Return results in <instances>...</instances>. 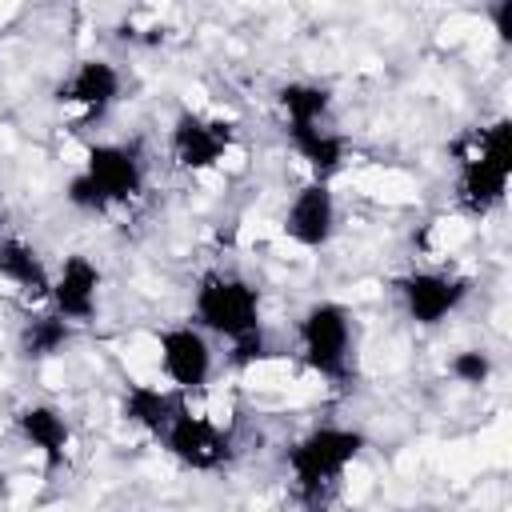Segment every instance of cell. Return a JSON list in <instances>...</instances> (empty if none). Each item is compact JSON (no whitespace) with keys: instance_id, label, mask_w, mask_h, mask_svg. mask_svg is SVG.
Listing matches in <instances>:
<instances>
[{"instance_id":"cell-1","label":"cell","mask_w":512,"mask_h":512,"mask_svg":"<svg viewBox=\"0 0 512 512\" xmlns=\"http://www.w3.org/2000/svg\"><path fill=\"white\" fill-rule=\"evenodd\" d=\"M512 180V124L500 116L484 128H472L456 144V208L468 216H488L504 204Z\"/></svg>"},{"instance_id":"cell-2","label":"cell","mask_w":512,"mask_h":512,"mask_svg":"<svg viewBox=\"0 0 512 512\" xmlns=\"http://www.w3.org/2000/svg\"><path fill=\"white\" fill-rule=\"evenodd\" d=\"M368 436L352 424H316L284 448V468L304 504H324L340 476L360 460Z\"/></svg>"},{"instance_id":"cell-3","label":"cell","mask_w":512,"mask_h":512,"mask_svg":"<svg viewBox=\"0 0 512 512\" xmlns=\"http://www.w3.org/2000/svg\"><path fill=\"white\" fill-rule=\"evenodd\" d=\"M296 348L308 372H316L328 384L352 380V356H356V316L340 300H312L296 320Z\"/></svg>"},{"instance_id":"cell-4","label":"cell","mask_w":512,"mask_h":512,"mask_svg":"<svg viewBox=\"0 0 512 512\" xmlns=\"http://www.w3.org/2000/svg\"><path fill=\"white\" fill-rule=\"evenodd\" d=\"M192 324H200L208 336H220L228 344L252 336L264 328L260 320V288L228 268L200 272L192 288Z\"/></svg>"},{"instance_id":"cell-5","label":"cell","mask_w":512,"mask_h":512,"mask_svg":"<svg viewBox=\"0 0 512 512\" xmlns=\"http://www.w3.org/2000/svg\"><path fill=\"white\" fill-rule=\"evenodd\" d=\"M392 292L400 300V312L416 328H440L448 316L460 312V304L472 292V280L444 268H412L392 284Z\"/></svg>"},{"instance_id":"cell-6","label":"cell","mask_w":512,"mask_h":512,"mask_svg":"<svg viewBox=\"0 0 512 512\" xmlns=\"http://www.w3.org/2000/svg\"><path fill=\"white\" fill-rule=\"evenodd\" d=\"M156 440L164 444V452L176 464H184L192 472H220L232 460V436L220 424H212L208 416L192 412L188 400L176 404V412L168 416V424Z\"/></svg>"},{"instance_id":"cell-7","label":"cell","mask_w":512,"mask_h":512,"mask_svg":"<svg viewBox=\"0 0 512 512\" xmlns=\"http://www.w3.org/2000/svg\"><path fill=\"white\" fill-rule=\"evenodd\" d=\"M156 352H160V372L176 392H200L212 380L216 368V352L212 340L200 324L184 320V324H168L156 332Z\"/></svg>"},{"instance_id":"cell-8","label":"cell","mask_w":512,"mask_h":512,"mask_svg":"<svg viewBox=\"0 0 512 512\" xmlns=\"http://www.w3.org/2000/svg\"><path fill=\"white\" fill-rule=\"evenodd\" d=\"M232 124L228 120H216V116H200L192 108L176 112L172 120V132H168V156L176 168L184 172H208L216 168L228 148H232Z\"/></svg>"},{"instance_id":"cell-9","label":"cell","mask_w":512,"mask_h":512,"mask_svg":"<svg viewBox=\"0 0 512 512\" xmlns=\"http://www.w3.org/2000/svg\"><path fill=\"white\" fill-rule=\"evenodd\" d=\"M80 172L100 188V196L108 200V208L128 204L144 192V160L136 144H120V140H96L84 148V164Z\"/></svg>"},{"instance_id":"cell-10","label":"cell","mask_w":512,"mask_h":512,"mask_svg":"<svg viewBox=\"0 0 512 512\" xmlns=\"http://www.w3.org/2000/svg\"><path fill=\"white\" fill-rule=\"evenodd\" d=\"M120 88H124L120 68L104 56H88L56 84V104L60 108H80V120L92 124V120L108 116V108L120 100Z\"/></svg>"},{"instance_id":"cell-11","label":"cell","mask_w":512,"mask_h":512,"mask_svg":"<svg viewBox=\"0 0 512 512\" xmlns=\"http://www.w3.org/2000/svg\"><path fill=\"white\" fill-rule=\"evenodd\" d=\"M280 232L296 248H308V252H320L336 236V196L328 180H308L292 192L280 216Z\"/></svg>"},{"instance_id":"cell-12","label":"cell","mask_w":512,"mask_h":512,"mask_svg":"<svg viewBox=\"0 0 512 512\" xmlns=\"http://www.w3.org/2000/svg\"><path fill=\"white\" fill-rule=\"evenodd\" d=\"M100 284H104V276H100L96 260L84 256V252H72V256H64L60 268L52 272L48 304H52V312H60L64 320L88 324V320L96 316V308H100Z\"/></svg>"},{"instance_id":"cell-13","label":"cell","mask_w":512,"mask_h":512,"mask_svg":"<svg viewBox=\"0 0 512 512\" xmlns=\"http://www.w3.org/2000/svg\"><path fill=\"white\" fill-rule=\"evenodd\" d=\"M12 428L16 436L40 452L44 468L56 472L68 456V444H72V428H68V416L56 408V404H44V400H32V404H20L12 412Z\"/></svg>"},{"instance_id":"cell-14","label":"cell","mask_w":512,"mask_h":512,"mask_svg":"<svg viewBox=\"0 0 512 512\" xmlns=\"http://www.w3.org/2000/svg\"><path fill=\"white\" fill-rule=\"evenodd\" d=\"M288 148L308 164L312 180H332L344 160H348V140L328 128V120H308V124H284Z\"/></svg>"},{"instance_id":"cell-15","label":"cell","mask_w":512,"mask_h":512,"mask_svg":"<svg viewBox=\"0 0 512 512\" xmlns=\"http://www.w3.org/2000/svg\"><path fill=\"white\" fill-rule=\"evenodd\" d=\"M0 280H8L28 300H48L52 268L44 264L36 244H28L12 232H0Z\"/></svg>"},{"instance_id":"cell-16","label":"cell","mask_w":512,"mask_h":512,"mask_svg":"<svg viewBox=\"0 0 512 512\" xmlns=\"http://www.w3.org/2000/svg\"><path fill=\"white\" fill-rule=\"evenodd\" d=\"M180 400H184V392H176L172 384H168V388H156V384L128 380V384H124V396H120V416H124L128 424H136L140 432L160 436Z\"/></svg>"},{"instance_id":"cell-17","label":"cell","mask_w":512,"mask_h":512,"mask_svg":"<svg viewBox=\"0 0 512 512\" xmlns=\"http://www.w3.org/2000/svg\"><path fill=\"white\" fill-rule=\"evenodd\" d=\"M72 336H76V324L72 320H64L60 312H36V316H28L20 324L16 352L24 360H52V356H60L72 344Z\"/></svg>"},{"instance_id":"cell-18","label":"cell","mask_w":512,"mask_h":512,"mask_svg":"<svg viewBox=\"0 0 512 512\" xmlns=\"http://www.w3.org/2000/svg\"><path fill=\"white\" fill-rule=\"evenodd\" d=\"M276 104L284 112V124H308V120H328L332 112V88L316 80H288L276 88Z\"/></svg>"},{"instance_id":"cell-19","label":"cell","mask_w":512,"mask_h":512,"mask_svg":"<svg viewBox=\"0 0 512 512\" xmlns=\"http://www.w3.org/2000/svg\"><path fill=\"white\" fill-rule=\"evenodd\" d=\"M492 372H496V364H492V356H488L484 348H460V352L448 356V376H452L456 384H464V388L488 384Z\"/></svg>"},{"instance_id":"cell-20","label":"cell","mask_w":512,"mask_h":512,"mask_svg":"<svg viewBox=\"0 0 512 512\" xmlns=\"http://www.w3.org/2000/svg\"><path fill=\"white\" fill-rule=\"evenodd\" d=\"M64 200H68L76 212H84V216H104V212H108V200L100 196V188H96L80 168L68 176V184H64Z\"/></svg>"},{"instance_id":"cell-21","label":"cell","mask_w":512,"mask_h":512,"mask_svg":"<svg viewBox=\"0 0 512 512\" xmlns=\"http://www.w3.org/2000/svg\"><path fill=\"white\" fill-rule=\"evenodd\" d=\"M488 24L500 44L512 40V0H488Z\"/></svg>"},{"instance_id":"cell-22","label":"cell","mask_w":512,"mask_h":512,"mask_svg":"<svg viewBox=\"0 0 512 512\" xmlns=\"http://www.w3.org/2000/svg\"><path fill=\"white\" fill-rule=\"evenodd\" d=\"M0 492H4V468H0Z\"/></svg>"},{"instance_id":"cell-23","label":"cell","mask_w":512,"mask_h":512,"mask_svg":"<svg viewBox=\"0 0 512 512\" xmlns=\"http://www.w3.org/2000/svg\"><path fill=\"white\" fill-rule=\"evenodd\" d=\"M0 224H4V212H0Z\"/></svg>"}]
</instances>
